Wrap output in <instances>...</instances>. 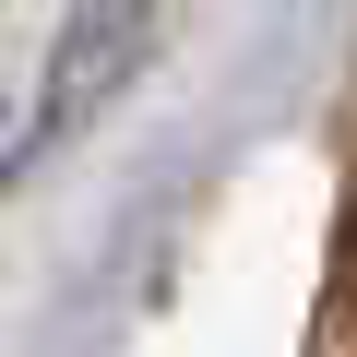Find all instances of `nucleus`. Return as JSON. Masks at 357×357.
<instances>
[{
    "mask_svg": "<svg viewBox=\"0 0 357 357\" xmlns=\"http://www.w3.org/2000/svg\"><path fill=\"white\" fill-rule=\"evenodd\" d=\"M131 48H143V0H84L72 36H60V60H48V84H36V131H72V119L119 84Z\"/></svg>",
    "mask_w": 357,
    "mask_h": 357,
    "instance_id": "obj_1",
    "label": "nucleus"
}]
</instances>
